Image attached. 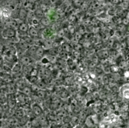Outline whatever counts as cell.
Masks as SVG:
<instances>
[{
    "label": "cell",
    "mask_w": 129,
    "mask_h": 128,
    "mask_svg": "<svg viewBox=\"0 0 129 128\" xmlns=\"http://www.w3.org/2000/svg\"><path fill=\"white\" fill-rule=\"evenodd\" d=\"M99 116H98L96 114H92L87 116L84 123L88 128H95L96 125L99 124Z\"/></svg>",
    "instance_id": "6da1fadb"
},
{
    "label": "cell",
    "mask_w": 129,
    "mask_h": 128,
    "mask_svg": "<svg viewBox=\"0 0 129 128\" xmlns=\"http://www.w3.org/2000/svg\"><path fill=\"white\" fill-rule=\"evenodd\" d=\"M17 36V29L11 28H5L2 31V36L6 39H12Z\"/></svg>",
    "instance_id": "7a4b0ae2"
},
{
    "label": "cell",
    "mask_w": 129,
    "mask_h": 128,
    "mask_svg": "<svg viewBox=\"0 0 129 128\" xmlns=\"http://www.w3.org/2000/svg\"><path fill=\"white\" fill-rule=\"evenodd\" d=\"M41 35L44 39L51 40L53 38L54 31L50 27H46L42 30Z\"/></svg>",
    "instance_id": "3957f363"
},
{
    "label": "cell",
    "mask_w": 129,
    "mask_h": 128,
    "mask_svg": "<svg viewBox=\"0 0 129 128\" xmlns=\"http://www.w3.org/2000/svg\"><path fill=\"white\" fill-rule=\"evenodd\" d=\"M34 60L31 57L24 55L18 57V62L22 65V66H27L31 65Z\"/></svg>",
    "instance_id": "277c9868"
},
{
    "label": "cell",
    "mask_w": 129,
    "mask_h": 128,
    "mask_svg": "<svg viewBox=\"0 0 129 128\" xmlns=\"http://www.w3.org/2000/svg\"><path fill=\"white\" fill-rule=\"evenodd\" d=\"M45 54V50L41 46H38L33 57V59L36 61L41 60Z\"/></svg>",
    "instance_id": "5b68a950"
},
{
    "label": "cell",
    "mask_w": 129,
    "mask_h": 128,
    "mask_svg": "<svg viewBox=\"0 0 129 128\" xmlns=\"http://www.w3.org/2000/svg\"><path fill=\"white\" fill-rule=\"evenodd\" d=\"M31 108L35 117H38L43 114V109L38 103H34L32 104Z\"/></svg>",
    "instance_id": "8992f818"
},
{
    "label": "cell",
    "mask_w": 129,
    "mask_h": 128,
    "mask_svg": "<svg viewBox=\"0 0 129 128\" xmlns=\"http://www.w3.org/2000/svg\"><path fill=\"white\" fill-rule=\"evenodd\" d=\"M11 13L9 8L6 7H2L0 16L4 20H6V22L11 19Z\"/></svg>",
    "instance_id": "52a82bcc"
},
{
    "label": "cell",
    "mask_w": 129,
    "mask_h": 128,
    "mask_svg": "<svg viewBox=\"0 0 129 128\" xmlns=\"http://www.w3.org/2000/svg\"><path fill=\"white\" fill-rule=\"evenodd\" d=\"M28 36L32 38L34 40H37L39 37V34L38 30L33 26H30L28 32Z\"/></svg>",
    "instance_id": "ba28073f"
},
{
    "label": "cell",
    "mask_w": 129,
    "mask_h": 128,
    "mask_svg": "<svg viewBox=\"0 0 129 128\" xmlns=\"http://www.w3.org/2000/svg\"><path fill=\"white\" fill-rule=\"evenodd\" d=\"M28 12L25 8L19 9L18 13V19L22 22H27Z\"/></svg>",
    "instance_id": "9c48e42d"
},
{
    "label": "cell",
    "mask_w": 129,
    "mask_h": 128,
    "mask_svg": "<svg viewBox=\"0 0 129 128\" xmlns=\"http://www.w3.org/2000/svg\"><path fill=\"white\" fill-rule=\"evenodd\" d=\"M30 26L29 24L27 22H22L19 24L17 30L21 32L28 33Z\"/></svg>",
    "instance_id": "30bf717a"
},
{
    "label": "cell",
    "mask_w": 129,
    "mask_h": 128,
    "mask_svg": "<svg viewBox=\"0 0 129 128\" xmlns=\"http://www.w3.org/2000/svg\"><path fill=\"white\" fill-rule=\"evenodd\" d=\"M16 96L17 102L22 104H25L26 103L27 101V98L28 97L21 91H18L17 94H16Z\"/></svg>",
    "instance_id": "8fae6325"
},
{
    "label": "cell",
    "mask_w": 129,
    "mask_h": 128,
    "mask_svg": "<svg viewBox=\"0 0 129 128\" xmlns=\"http://www.w3.org/2000/svg\"><path fill=\"white\" fill-rule=\"evenodd\" d=\"M26 115L25 110L24 108H18L14 111V116L18 120H20Z\"/></svg>",
    "instance_id": "7c38bea8"
},
{
    "label": "cell",
    "mask_w": 129,
    "mask_h": 128,
    "mask_svg": "<svg viewBox=\"0 0 129 128\" xmlns=\"http://www.w3.org/2000/svg\"><path fill=\"white\" fill-rule=\"evenodd\" d=\"M15 85L17 89H18L19 91H21L24 88L27 86V84L25 79L20 78L17 81L16 83H15Z\"/></svg>",
    "instance_id": "4fadbf2b"
},
{
    "label": "cell",
    "mask_w": 129,
    "mask_h": 128,
    "mask_svg": "<svg viewBox=\"0 0 129 128\" xmlns=\"http://www.w3.org/2000/svg\"><path fill=\"white\" fill-rule=\"evenodd\" d=\"M18 23L16 20L15 19H10L9 20L7 21L5 24L6 28H14L17 29L18 27Z\"/></svg>",
    "instance_id": "5bb4252c"
},
{
    "label": "cell",
    "mask_w": 129,
    "mask_h": 128,
    "mask_svg": "<svg viewBox=\"0 0 129 128\" xmlns=\"http://www.w3.org/2000/svg\"><path fill=\"white\" fill-rule=\"evenodd\" d=\"M37 117L38 119L41 127H47L48 124V121L47 119L46 116H45L43 114H42Z\"/></svg>",
    "instance_id": "9a60e30c"
},
{
    "label": "cell",
    "mask_w": 129,
    "mask_h": 128,
    "mask_svg": "<svg viewBox=\"0 0 129 128\" xmlns=\"http://www.w3.org/2000/svg\"><path fill=\"white\" fill-rule=\"evenodd\" d=\"M38 47V46H37L36 45H33L30 46L26 51V55L31 57L33 59V57Z\"/></svg>",
    "instance_id": "2e32d148"
},
{
    "label": "cell",
    "mask_w": 129,
    "mask_h": 128,
    "mask_svg": "<svg viewBox=\"0 0 129 128\" xmlns=\"http://www.w3.org/2000/svg\"><path fill=\"white\" fill-rule=\"evenodd\" d=\"M53 41L51 40L44 39V41H42L41 47H42L45 50H48L52 48Z\"/></svg>",
    "instance_id": "e0dca14e"
},
{
    "label": "cell",
    "mask_w": 129,
    "mask_h": 128,
    "mask_svg": "<svg viewBox=\"0 0 129 128\" xmlns=\"http://www.w3.org/2000/svg\"><path fill=\"white\" fill-rule=\"evenodd\" d=\"M40 24L44 27V28L46 27H48L49 26H50L51 24V21H50V20L46 16L43 17V18L41 19L40 20Z\"/></svg>",
    "instance_id": "ac0fdd59"
},
{
    "label": "cell",
    "mask_w": 129,
    "mask_h": 128,
    "mask_svg": "<svg viewBox=\"0 0 129 128\" xmlns=\"http://www.w3.org/2000/svg\"><path fill=\"white\" fill-rule=\"evenodd\" d=\"M121 96L126 100H129V86H124L122 87L121 91Z\"/></svg>",
    "instance_id": "d6986e66"
},
{
    "label": "cell",
    "mask_w": 129,
    "mask_h": 128,
    "mask_svg": "<svg viewBox=\"0 0 129 128\" xmlns=\"http://www.w3.org/2000/svg\"><path fill=\"white\" fill-rule=\"evenodd\" d=\"M22 65L19 62H17L13 65L12 68V73L13 74H16L21 72L22 70Z\"/></svg>",
    "instance_id": "ffe728a7"
},
{
    "label": "cell",
    "mask_w": 129,
    "mask_h": 128,
    "mask_svg": "<svg viewBox=\"0 0 129 128\" xmlns=\"http://www.w3.org/2000/svg\"><path fill=\"white\" fill-rule=\"evenodd\" d=\"M34 13L35 17L37 19H39V20H40L41 19L43 18V17H45V14L44 12L43 11V10L42 9H40V8L36 9V10L34 11Z\"/></svg>",
    "instance_id": "44dd1931"
},
{
    "label": "cell",
    "mask_w": 129,
    "mask_h": 128,
    "mask_svg": "<svg viewBox=\"0 0 129 128\" xmlns=\"http://www.w3.org/2000/svg\"><path fill=\"white\" fill-rule=\"evenodd\" d=\"M18 38L23 40L24 41H25L26 43H27L30 46L35 45V40L34 39H33L32 38H31L30 36H29L28 35H26L25 36L20 37Z\"/></svg>",
    "instance_id": "7402d4cb"
},
{
    "label": "cell",
    "mask_w": 129,
    "mask_h": 128,
    "mask_svg": "<svg viewBox=\"0 0 129 128\" xmlns=\"http://www.w3.org/2000/svg\"><path fill=\"white\" fill-rule=\"evenodd\" d=\"M36 96H37L39 98L43 99L46 97V91L44 89H39L37 91L35 92Z\"/></svg>",
    "instance_id": "603a6c76"
},
{
    "label": "cell",
    "mask_w": 129,
    "mask_h": 128,
    "mask_svg": "<svg viewBox=\"0 0 129 128\" xmlns=\"http://www.w3.org/2000/svg\"><path fill=\"white\" fill-rule=\"evenodd\" d=\"M61 48L62 50L64 51L65 52H66L68 53L70 52L71 50V48L70 45L66 42H63L61 43Z\"/></svg>",
    "instance_id": "cb8c5ba5"
},
{
    "label": "cell",
    "mask_w": 129,
    "mask_h": 128,
    "mask_svg": "<svg viewBox=\"0 0 129 128\" xmlns=\"http://www.w3.org/2000/svg\"><path fill=\"white\" fill-rule=\"evenodd\" d=\"M21 92H22V93H23L24 94H25L27 96H29V95H31V94L33 92V91H32V89L31 88V87L27 85L25 88H24L21 91Z\"/></svg>",
    "instance_id": "d4e9b609"
},
{
    "label": "cell",
    "mask_w": 129,
    "mask_h": 128,
    "mask_svg": "<svg viewBox=\"0 0 129 128\" xmlns=\"http://www.w3.org/2000/svg\"><path fill=\"white\" fill-rule=\"evenodd\" d=\"M19 9H14L11 13V18L12 19H18V13Z\"/></svg>",
    "instance_id": "484cf974"
},
{
    "label": "cell",
    "mask_w": 129,
    "mask_h": 128,
    "mask_svg": "<svg viewBox=\"0 0 129 128\" xmlns=\"http://www.w3.org/2000/svg\"><path fill=\"white\" fill-rule=\"evenodd\" d=\"M58 57L59 59H62L63 60H66L68 59V53L65 52L63 50H61L59 53L58 54Z\"/></svg>",
    "instance_id": "4316f807"
},
{
    "label": "cell",
    "mask_w": 129,
    "mask_h": 128,
    "mask_svg": "<svg viewBox=\"0 0 129 128\" xmlns=\"http://www.w3.org/2000/svg\"><path fill=\"white\" fill-rule=\"evenodd\" d=\"M27 80L29 81L30 83L34 84L39 79L38 76H28L27 78Z\"/></svg>",
    "instance_id": "83f0119b"
},
{
    "label": "cell",
    "mask_w": 129,
    "mask_h": 128,
    "mask_svg": "<svg viewBox=\"0 0 129 128\" xmlns=\"http://www.w3.org/2000/svg\"><path fill=\"white\" fill-rule=\"evenodd\" d=\"M110 123L107 120H104L100 122L98 124L99 128H109Z\"/></svg>",
    "instance_id": "f1b7e54d"
},
{
    "label": "cell",
    "mask_w": 129,
    "mask_h": 128,
    "mask_svg": "<svg viewBox=\"0 0 129 128\" xmlns=\"http://www.w3.org/2000/svg\"><path fill=\"white\" fill-rule=\"evenodd\" d=\"M7 102V96L4 93H0V103L1 104H5Z\"/></svg>",
    "instance_id": "f546056e"
},
{
    "label": "cell",
    "mask_w": 129,
    "mask_h": 128,
    "mask_svg": "<svg viewBox=\"0 0 129 128\" xmlns=\"http://www.w3.org/2000/svg\"><path fill=\"white\" fill-rule=\"evenodd\" d=\"M22 128H33L31 120H28L24 125L22 126Z\"/></svg>",
    "instance_id": "4dcf8cb0"
},
{
    "label": "cell",
    "mask_w": 129,
    "mask_h": 128,
    "mask_svg": "<svg viewBox=\"0 0 129 128\" xmlns=\"http://www.w3.org/2000/svg\"><path fill=\"white\" fill-rule=\"evenodd\" d=\"M60 128H73V126L70 123H64Z\"/></svg>",
    "instance_id": "1f68e13d"
},
{
    "label": "cell",
    "mask_w": 129,
    "mask_h": 128,
    "mask_svg": "<svg viewBox=\"0 0 129 128\" xmlns=\"http://www.w3.org/2000/svg\"><path fill=\"white\" fill-rule=\"evenodd\" d=\"M4 110L3 107V105L0 104V119H2L4 115Z\"/></svg>",
    "instance_id": "d6a6232c"
},
{
    "label": "cell",
    "mask_w": 129,
    "mask_h": 128,
    "mask_svg": "<svg viewBox=\"0 0 129 128\" xmlns=\"http://www.w3.org/2000/svg\"><path fill=\"white\" fill-rule=\"evenodd\" d=\"M68 95V92L66 90H62V91L61 92V96L62 97H67Z\"/></svg>",
    "instance_id": "836d02e7"
},
{
    "label": "cell",
    "mask_w": 129,
    "mask_h": 128,
    "mask_svg": "<svg viewBox=\"0 0 129 128\" xmlns=\"http://www.w3.org/2000/svg\"><path fill=\"white\" fill-rule=\"evenodd\" d=\"M4 57H3L2 56L0 55V69L2 68L3 65H4Z\"/></svg>",
    "instance_id": "e575fe53"
},
{
    "label": "cell",
    "mask_w": 129,
    "mask_h": 128,
    "mask_svg": "<svg viewBox=\"0 0 129 128\" xmlns=\"http://www.w3.org/2000/svg\"><path fill=\"white\" fill-rule=\"evenodd\" d=\"M77 128H88V127L87 126V125L84 123L83 124H81V125L78 126Z\"/></svg>",
    "instance_id": "d590c367"
},
{
    "label": "cell",
    "mask_w": 129,
    "mask_h": 128,
    "mask_svg": "<svg viewBox=\"0 0 129 128\" xmlns=\"http://www.w3.org/2000/svg\"><path fill=\"white\" fill-rule=\"evenodd\" d=\"M7 1V0H0V4H1L2 3H3V2H5V1Z\"/></svg>",
    "instance_id": "8d00e7d4"
},
{
    "label": "cell",
    "mask_w": 129,
    "mask_h": 128,
    "mask_svg": "<svg viewBox=\"0 0 129 128\" xmlns=\"http://www.w3.org/2000/svg\"><path fill=\"white\" fill-rule=\"evenodd\" d=\"M127 112L128 113V114H129V105H128V110H127Z\"/></svg>",
    "instance_id": "74e56055"
},
{
    "label": "cell",
    "mask_w": 129,
    "mask_h": 128,
    "mask_svg": "<svg viewBox=\"0 0 129 128\" xmlns=\"http://www.w3.org/2000/svg\"><path fill=\"white\" fill-rule=\"evenodd\" d=\"M42 128H47V127H42Z\"/></svg>",
    "instance_id": "f35d334b"
},
{
    "label": "cell",
    "mask_w": 129,
    "mask_h": 128,
    "mask_svg": "<svg viewBox=\"0 0 129 128\" xmlns=\"http://www.w3.org/2000/svg\"><path fill=\"white\" fill-rule=\"evenodd\" d=\"M128 128H129V123H128Z\"/></svg>",
    "instance_id": "ab89813d"
}]
</instances>
